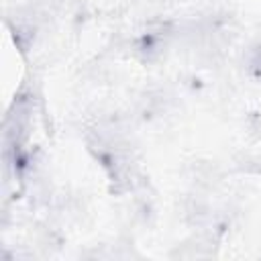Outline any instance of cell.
<instances>
[{"label": "cell", "instance_id": "cell-1", "mask_svg": "<svg viewBox=\"0 0 261 261\" xmlns=\"http://www.w3.org/2000/svg\"><path fill=\"white\" fill-rule=\"evenodd\" d=\"M251 69H253V75L261 80V53H259V55L253 59V63H251Z\"/></svg>", "mask_w": 261, "mask_h": 261}]
</instances>
